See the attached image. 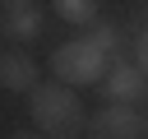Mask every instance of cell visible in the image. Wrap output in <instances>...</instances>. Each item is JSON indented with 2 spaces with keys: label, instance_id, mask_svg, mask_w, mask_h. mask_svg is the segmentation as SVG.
Returning a JSON list of instances; mask_svg holds the SVG:
<instances>
[{
  "label": "cell",
  "instance_id": "7a4b0ae2",
  "mask_svg": "<svg viewBox=\"0 0 148 139\" xmlns=\"http://www.w3.org/2000/svg\"><path fill=\"white\" fill-rule=\"evenodd\" d=\"M111 56L92 42V37H69L65 46H56L51 51V74H56V83H65V88H74V83H102L106 79V65Z\"/></svg>",
  "mask_w": 148,
  "mask_h": 139
},
{
  "label": "cell",
  "instance_id": "52a82bcc",
  "mask_svg": "<svg viewBox=\"0 0 148 139\" xmlns=\"http://www.w3.org/2000/svg\"><path fill=\"white\" fill-rule=\"evenodd\" d=\"M65 23H74V28H97L102 23V5L97 0H56L51 5Z\"/></svg>",
  "mask_w": 148,
  "mask_h": 139
},
{
  "label": "cell",
  "instance_id": "30bf717a",
  "mask_svg": "<svg viewBox=\"0 0 148 139\" xmlns=\"http://www.w3.org/2000/svg\"><path fill=\"white\" fill-rule=\"evenodd\" d=\"M9 139H42V134H32V130H18V134H9Z\"/></svg>",
  "mask_w": 148,
  "mask_h": 139
},
{
  "label": "cell",
  "instance_id": "ba28073f",
  "mask_svg": "<svg viewBox=\"0 0 148 139\" xmlns=\"http://www.w3.org/2000/svg\"><path fill=\"white\" fill-rule=\"evenodd\" d=\"M88 37H92V42H97V46H102L111 60H120V28H116V23H97Z\"/></svg>",
  "mask_w": 148,
  "mask_h": 139
},
{
  "label": "cell",
  "instance_id": "5b68a950",
  "mask_svg": "<svg viewBox=\"0 0 148 139\" xmlns=\"http://www.w3.org/2000/svg\"><path fill=\"white\" fill-rule=\"evenodd\" d=\"M42 23H46V14H42V5H32V0H5V5H0V32H5L9 42H32V37L42 32Z\"/></svg>",
  "mask_w": 148,
  "mask_h": 139
},
{
  "label": "cell",
  "instance_id": "9c48e42d",
  "mask_svg": "<svg viewBox=\"0 0 148 139\" xmlns=\"http://www.w3.org/2000/svg\"><path fill=\"white\" fill-rule=\"evenodd\" d=\"M134 60H139V70H143V79H148V32L134 37Z\"/></svg>",
  "mask_w": 148,
  "mask_h": 139
},
{
  "label": "cell",
  "instance_id": "8fae6325",
  "mask_svg": "<svg viewBox=\"0 0 148 139\" xmlns=\"http://www.w3.org/2000/svg\"><path fill=\"white\" fill-rule=\"evenodd\" d=\"M143 139H148V134H143Z\"/></svg>",
  "mask_w": 148,
  "mask_h": 139
},
{
  "label": "cell",
  "instance_id": "8992f818",
  "mask_svg": "<svg viewBox=\"0 0 148 139\" xmlns=\"http://www.w3.org/2000/svg\"><path fill=\"white\" fill-rule=\"evenodd\" d=\"M0 83H5L9 93H32V88L42 83V70H37V60H32L28 51L9 46V51H0Z\"/></svg>",
  "mask_w": 148,
  "mask_h": 139
},
{
  "label": "cell",
  "instance_id": "6da1fadb",
  "mask_svg": "<svg viewBox=\"0 0 148 139\" xmlns=\"http://www.w3.org/2000/svg\"><path fill=\"white\" fill-rule=\"evenodd\" d=\"M28 116L51 139H74L79 130H88V111H83L79 93L65 83H37L28 93Z\"/></svg>",
  "mask_w": 148,
  "mask_h": 139
},
{
  "label": "cell",
  "instance_id": "3957f363",
  "mask_svg": "<svg viewBox=\"0 0 148 139\" xmlns=\"http://www.w3.org/2000/svg\"><path fill=\"white\" fill-rule=\"evenodd\" d=\"M88 134L92 139H143L148 120L134 107H102L97 116H88Z\"/></svg>",
  "mask_w": 148,
  "mask_h": 139
},
{
  "label": "cell",
  "instance_id": "277c9868",
  "mask_svg": "<svg viewBox=\"0 0 148 139\" xmlns=\"http://www.w3.org/2000/svg\"><path fill=\"white\" fill-rule=\"evenodd\" d=\"M102 88V97H106V107H134L139 97H143V70L139 65H130V60H111V70H106V79L97 83Z\"/></svg>",
  "mask_w": 148,
  "mask_h": 139
}]
</instances>
